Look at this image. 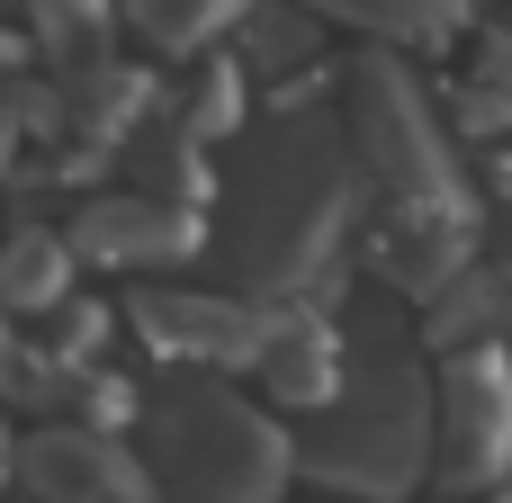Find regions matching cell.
<instances>
[{"instance_id":"6da1fadb","label":"cell","mask_w":512,"mask_h":503,"mask_svg":"<svg viewBox=\"0 0 512 503\" xmlns=\"http://www.w3.org/2000/svg\"><path fill=\"white\" fill-rule=\"evenodd\" d=\"M153 468L180 503H261V486L279 477V441L216 387H189L153 414Z\"/></svg>"},{"instance_id":"7a4b0ae2","label":"cell","mask_w":512,"mask_h":503,"mask_svg":"<svg viewBox=\"0 0 512 503\" xmlns=\"http://www.w3.org/2000/svg\"><path fill=\"white\" fill-rule=\"evenodd\" d=\"M315 468L351 477V486H405L423 468V387L414 378H378V387H342V414L315 432Z\"/></svg>"},{"instance_id":"3957f363","label":"cell","mask_w":512,"mask_h":503,"mask_svg":"<svg viewBox=\"0 0 512 503\" xmlns=\"http://www.w3.org/2000/svg\"><path fill=\"white\" fill-rule=\"evenodd\" d=\"M351 117H360V144L378 153V171H387L414 207H432V198L450 189L441 135H432V117H423V99L405 90L396 63H360V72H351Z\"/></svg>"},{"instance_id":"277c9868","label":"cell","mask_w":512,"mask_h":503,"mask_svg":"<svg viewBox=\"0 0 512 503\" xmlns=\"http://www.w3.org/2000/svg\"><path fill=\"white\" fill-rule=\"evenodd\" d=\"M512 450V387L495 360H459V378H450V477L459 486H486L495 468H504Z\"/></svg>"},{"instance_id":"5b68a950","label":"cell","mask_w":512,"mask_h":503,"mask_svg":"<svg viewBox=\"0 0 512 503\" xmlns=\"http://www.w3.org/2000/svg\"><path fill=\"white\" fill-rule=\"evenodd\" d=\"M81 252L90 261H171V252H189V225L153 198H108L81 216Z\"/></svg>"},{"instance_id":"8992f818","label":"cell","mask_w":512,"mask_h":503,"mask_svg":"<svg viewBox=\"0 0 512 503\" xmlns=\"http://www.w3.org/2000/svg\"><path fill=\"white\" fill-rule=\"evenodd\" d=\"M63 297V243L54 234H18L9 252H0V306H18V315H36V306H54Z\"/></svg>"},{"instance_id":"52a82bcc","label":"cell","mask_w":512,"mask_h":503,"mask_svg":"<svg viewBox=\"0 0 512 503\" xmlns=\"http://www.w3.org/2000/svg\"><path fill=\"white\" fill-rule=\"evenodd\" d=\"M126 18H135L153 45H198L207 27L234 18V0H126Z\"/></svg>"},{"instance_id":"ba28073f","label":"cell","mask_w":512,"mask_h":503,"mask_svg":"<svg viewBox=\"0 0 512 503\" xmlns=\"http://www.w3.org/2000/svg\"><path fill=\"white\" fill-rule=\"evenodd\" d=\"M324 9H342L360 27H387V36H441L459 18V0H324Z\"/></svg>"},{"instance_id":"9c48e42d","label":"cell","mask_w":512,"mask_h":503,"mask_svg":"<svg viewBox=\"0 0 512 503\" xmlns=\"http://www.w3.org/2000/svg\"><path fill=\"white\" fill-rule=\"evenodd\" d=\"M0 153H9V108H0Z\"/></svg>"}]
</instances>
